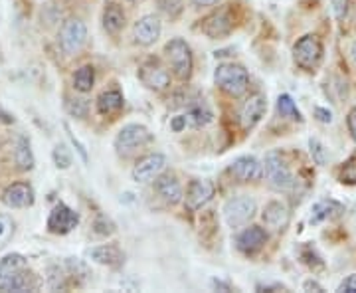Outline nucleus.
Masks as SVG:
<instances>
[{"mask_svg": "<svg viewBox=\"0 0 356 293\" xmlns=\"http://www.w3.org/2000/svg\"><path fill=\"white\" fill-rule=\"evenodd\" d=\"M214 81L220 90L228 93L229 97H242L250 88V74L248 70L234 62H224L214 72Z\"/></svg>", "mask_w": 356, "mask_h": 293, "instance_id": "obj_1", "label": "nucleus"}, {"mask_svg": "<svg viewBox=\"0 0 356 293\" xmlns=\"http://www.w3.org/2000/svg\"><path fill=\"white\" fill-rule=\"evenodd\" d=\"M165 56L168 60V65L172 70V74L178 79H188L192 76V68H194V58H192L191 46L182 38H172L166 42Z\"/></svg>", "mask_w": 356, "mask_h": 293, "instance_id": "obj_3", "label": "nucleus"}, {"mask_svg": "<svg viewBox=\"0 0 356 293\" xmlns=\"http://www.w3.org/2000/svg\"><path fill=\"white\" fill-rule=\"evenodd\" d=\"M341 182L343 184H356V157H350L341 168Z\"/></svg>", "mask_w": 356, "mask_h": 293, "instance_id": "obj_33", "label": "nucleus"}, {"mask_svg": "<svg viewBox=\"0 0 356 293\" xmlns=\"http://www.w3.org/2000/svg\"><path fill=\"white\" fill-rule=\"evenodd\" d=\"M77 224H79V214H77L76 210H72L67 204L60 203L51 208L48 222H46V228H48L50 234L65 236V234H70L72 230H76Z\"/></svg>", "mask_w": 356, "mask_h": 293, "instance_id": "obj_8", "label": "nucleus"}, {"mask_svg": "<svg viewBox=\"0 0 356 293\" xmlns=\"http://www.w3.org/2000/svg\"><path fill=\"white\" fill-rule=\"evenodd\" d=\"M186 125L188 127H206L208 123H212V117L214 113L210 111V107L202 102V100H196L194 103L188 105V111H186Z\"/></svg>", "mask_w": 356, "mask_h": 293, "instance_id": "obj_24", "label": "nucleus"}, {"mask_svg": "<svg viewBox=\"0 0 356 293\" xmlns=\"http://www.w3.org/2000/svg\"><path fill=\"white\" fill-rule=\"evenodd\" d=\"M229 175L240 182H254L264 177V165L252 155H243L229 165Z\"/></svg>", "mask_w": 356, "mask_h": 293, "instance_id": "obj_12", "label": "nucleus"}, {"mask_svg": "<svg viewBox=\"0 0 356 293\" xmlns=\"http://www.w3.org/2000/svg\"><path fill=\"white\" fill-rule=\"evenodd\" d=\"M267 111V100L264 93H255L250 95V100L243 103L242 111H240V123L245 131L254 129Z\"/></svg>", "mask_w": 356, "mask_h": 293, "instance_id": "obj_14", "label": "nucleus"}, {"mask_svg": "<svg viewBox=\"0 0 356 293\" xmlns=\"http://www.w3.org/2000/svg\"><path fill=\"white\" fill-rule=\"evenodd\" d=\"M153 141V133L140 123H129L115 137V151L119 157L127 159L137 155L140 149H145Z\"/></svg>", "mask_w": 356, "mask_h": 293, "instance_id": "obj_2", "label": "nucleus"}, {"mask_svg": "<svg viewBox=\"0 0 356 293\" xmlns=\"http://www.w3.org/2000/svg\"><path fill=\"white\" fill-rule=\"evenodd\" d=\"M89 258L95 264H102V266H107V268H121L123 262H125V254H123V250L117 244L97 246V248L89 250Z\"/></svg>", "mask_w": 356, "mask_h": 293, "instance_id": "obj_20", "label": "nucleus"}, {"mask_svg": "<svg viewBox=\"0 0 356 293\" xmlns=\"http://www.w3.org/2000/svg\"><path fill=\"white\" fill-rule=\"evenodd\" d=\"M161 32H163V24H161V18L154 16V14H147L139 18L135 26H133V38L135 44H139L143 48H149L153 46L156 40L161 38Z\"/></svg>", "mask_w": 356, "mask_h": 293, "instance_id": "obj_10", "label": "nucleus"}, {"mask_svg": "<svg viewBox=\"0 0 356 293\" xmlns=\"http://www.w3.org/2000/svg\"><path fill=\"white\" fill-rule=\"evenodd\" d=\"M166 166V157L163 153H151L145 155L143 159H139L135 166H133V180L135 182H153L159 175H163Z\"/></svg>", "mask_w": 356, "mask_h": 293, "instance_id": "obj_9", "label": "nucleus"}, {"mask_svg": "<svg viewBox=\"0 0 356 293\" xmlns=\"http://www.w3.org/2000/svg\"><path fill=\"white\" fill-rule=\"evenodd\" d=\"M344 212V206L337 200H321L313 208H311V224H321L325 220H332V218L341 216Z\"/></svg>", "mask_w": 356, "mask_h": 293, "instance_id": "obj_23", "label": "nucleus"}, {"mask_svg": "<svg viewBox=\"0 0 356 293\" xmlns=\"http://www.w3.org/2000/svg\"><path fill=\"white\" fill-rule=\"evenodd\" d=\"M95 84V70L91 65H81L74 74V88L79 93H89Z\"/></svg>", "mask_w": 356, "mask_h": 293, "instance_id": "obj_27", "label": "nucleus"}, {"mask_svg": "<svg viewBox=\"0 0 356 293\" xmlns=\"http://www.w3.org/2000/svg\"><path fill=\"white\" fill-rule=\"evenodd\" d=\"M14 161L20 171H32L34 168V153L30 149V141L26 137H20L16 143V151H14Z\"/></svg>", "mask_w": 356, "mask_h": 293, "instance_id": "obj_26", "label": "nucleus"}, {"mask_svg": "<svg viewBox=\"0 0 356 293\" xmlns=\"http://www.w3.org/2000/svg\"><path fill=\"white\" fill-rule=\"evenodd\" d=\"M293 60L305 72L317 70L321 60H323V44L315 34H307L303 38L297 40L293 48Z\"/></svg>", "mask_w": 356, "mask_h": 293, "instance_id": "obj_6", "label": "nucleus"}, {"mask_svg": "<svg viewBox=\"0 0 356 293\" xmlns=\"http://www.w3.org/2000/svg\"><path fill=\"white\" fill-rule=\"evenodd\" d=\"M51 159H54L58 168H70L72 166V153L67 151L65 145H56L51 151Z\"/></svg>", "mask_w": 356, "mask_h": 293, "instance_id": "obj_32", "label": "nucleus"}, {"mask_svg": "<svg viewBox=\"0 0 356 293\" xmlns=\"http://www.w3.org/2000/svg\"><path fill=\"white\" fill-rule=\"evenodd\" d=\"M14 220L8 214H0V250H4L14 236Z\"/></svg>", "mask_w": 356, "mask_h": 293, "instance_id": "obj_29", "label": "nucleus"}, {"mask_svg": "<svg viewBox=\"0 0 356 293\" xmlns=\"http://www.w3.org/2000/svg\"><path fill=\"white\" fill-rule=\"evenodd\" d=\"M277 113L285 119H293V121H303V115L299 111L297 103L293 102L291 95L283 93L277 97Z\"/></svg>", "mask_w": 356, "mask_h": 293, "instance_id": "obj_28", "label": "nucleus"}, {"mask_svg": "<svg viewBox=\"0 0 356 293\" xmlns=\"http://www.w3.org/2000/svg\"><path fill=\"white\" fill-rule=\"evenodd\" d=\"M88 42V26L83 24L79 18H70L65 20L62 28H60V34H58V44L60 48L67 54V56H74L77 52L83 50Z\"/></svg>", "mask_w": 356, "mask_h": 293, "instance_id": "obj_7", "label": "nucleus"}, {"mask_svg": "<svg viewBox=\"0 0 356 293\" xmlns=\"http://www.w3.org/2000/svg\"><path fill=\"white\" fill-rule=\"evenodd\" d=\"M348 2H350V0H331L332 13L337 16V20H344L346 10H348Z\"/></svg>", "mask_w": 356, "mask_h": 293, "instance_id": "obj_35", "label": "nucleus"}, {"mask_svg": "<svg viewBox=\"0 0 356 293\" xmlns=\"http://www.w3.org/2000/svg\"><path fill=\"white\" fill-rule=\"evenodd\" d=\"M154 191H156L161 200H165V203L170 204V206H175V204H178L184 198L182 187H180V182H178V179L172 173H163V175H159V177L154 179Z\"/></svg>", "mask_w": 356, "mask_h": 293, "instance_id": "obj_18", "label": "nucleus"}, {"mask_svg": "<svg viewBox=\"0 0 356 293\" xmlns=\"http://www.w3.org/2000/svg\"><path fill=\"white\" fill-rule=\"evenodd\" d=\"M28 268V262L22 254H8L0 260V292L6 283H10L14 278L24 274Z\"/></svg>", "mask_w": 356, "mask_h": 293, "instance_id": "obj_21", "label": "nucleus"}, {"mask_svg": "<svg viewBox=\"0 0 356 293\" xmlns=\"http://www.w3.org/2000/svg\"><path fill=\"white\" fill-rule=\"evenodd\" d=\"M257 290H259V292H287V287L281 285V283H273V285H257Z\"/></svg>", "mask_w": 356, "mask_h": 293, "instance_id": "obj_43", "label": "nucleus"}, {"mask_svg": "<svg viewBox=\"0 0 356 293\" xmlns=\"http://www.w3.org/2000/svg\"><path fill=\"white\" fill-rule=\"evenodd\" d=\"M214 192H216V187H214L212 180H192L191 184H188V189H186V196H184L186 198V206L191 210H198V208H202V206H206L212 200Z\"/></svg>", "mask_w": 356, "mask_h": 293, "instance_id": "obj_15", "label": "nucleus"}, {"mask_svg": "<svg viewBox=\"0 0 356 293\" xmlns=\"http://www.w3.org/2000/svg\"><path fill=\"white\" fill-rule=\"evenodd\" d=\"M261 218H264V222H266V226L269 230H273V232H285L287 226H289V222H291V212H289V208H287L285 203L271 200L264 208Z\"/></svg>", "mask_w": 356, "mask_h": 293, "instance_id": "obj_17", "label": "nucleus"}, {"mask_svg": "<svg viewBox=\"0 0 356 293\" xmlns=\"http://www.w3.org/2000/svg\"><path fill=\"white\" fill-rule=\"evenodd\" d=\"M125 105V100H123V93L117 90L111 91H103L102 95L97 97V111L105 117L109 115H117Z\"/></svg>", "mask_w": 356, "mask_h": 293, "instance_id": "obj_25", "label": "nucleus"}, {"mask_svg": "<svg viewBox=\"0 0 356 293\" xmlns=\"http://www.w3.org/2000/svg\"><path fill=\"white\" fill-rule=\"evenodd\" d=\"M315 117L321 123H332V113L325 107H315Z\"/></svg>", "mask_w": 356, "mask_h": 293, "instance_id": "obj_40", "label": "nucleus"}, {"mask_svg": "<svg viewBox=\"0 0 356 293\" xmlns=\"http://www.w3.org/2000/svg\"><path fill=\"white\" fill-rule=\"evenodd\" d=\"M129 2H137V0H129Z\"/></svg>", "mask_w": 356, "mask_h": 293, "instance_id": "obj_47", "label": "nucleus"}, {"mask_svg": "<svg viewBox=\"0 0 356 293\" xmlns=\"http://www.w3.org/2000/svg\"><path fill=\"white\" fill-rule=\"evenodd\" d=\"M309 149H311V157H313V161H315L317 165H327V161H329V151H327V147H325L321 141L309 139Z\"/></svg>", "mask_w": 356, "mask_h": 293, "instance_id": "obj_31", "label": "nucleus"}, {"mask_svg": "<svg viewBox=\"0 0 356 293\" xmlns=\"http://www.w3.org/2000/svg\"><path fill=\"white\" fill-rule=\"evenodd\" d=\"M95 234H99V236H109V234H113L115 226L109 222V220H105V218H99L97 222H95Z\"/></svg>", "mask_w": 356, "mask_h": 293, "instance_id": "obj_37", "label": "nucleus"}, {"mask_svg": "<svg viewBox=\"0 0 356 293\" xmlns=\"http://www.w3.org/2000/svg\"><path fill=\"white\" fill-rule=\"evenodd\" d=\"M267 242V232L261 226H250L245 228L238 236L236 240V246L238 250L242 252L243 255H255L257 252H261V248L266 246Z\"/></svg>", "mask_w": 356, "mask_h": 293, "instance_id": "obj_19", "label": "nucleus"}, {"mask_svg": "<svg viewBox=\"0 0 356 293\" xmlns=\"http://www.w3.org/2000/svg\"><path fill=\"white\" fill-rule=\"evenodd\" d=\"M339 293H356V274H350L346 280L341 281V285L337 287Z\"/></svg>", "mask_w": 356, "mask_h": 293, "instance_id": "obj_36", "label": "nucleus"}, {"mask_svg": "<svg viewBox=\"0 0 356 293\" xmlns=\"http://www.w3.org/2000/svg\"><path fill=\"white\" fill-rule=\"evenodd\" d=\"M264 173H266L271 189H275V191H289L295 187V177H293L291 168L280 151H269L266 155Z\"/></svg>", "mask_w": 356, "mask_h": 293, "instance_id": "obj_4", "label": "nucleus"}, {"mask_svg": "<svg viewBox=\"0 0 356 293\" xmlns=\"http://www.w3.org/2000/svg\"><path fill=\"white\" fill-rule=\"evenodd\" d=\"M139 79L145 88L153 91H165L170 88V74L156 60H149L140 65Z\"/></svg>", "mask_w": 356, "mask_h": 293, "instance_id": "obj_11", "label": "nucleus"}, {"mask_svg": "<svg viewBox=\"0 0 356 293\" xmlns=\"http://www.w3.org/2000/svg\"><path fill=\"white\" fill-rule=\"evenodd\" d=\"M88 102L86 100H79V97H65V111L70 115H74L77 119H83L88 117Z\"/></svg>", "mask_w": 356, "mask_h": 293, "instance_id": "obj_30", "label": "nucleus"}, {"mask_svg": "<svg viewBox=\"0 0 356 293\" xmlns=\"http://www.w3.org/2000/svg\"><path fill=\"white\" fill-rule=\"evenodd\" d=\"M212 287H214V290H220V292H232V285L222 280H212Z\"/></svg>", "mask_w": 356, "mask_h": 293, "instance_id": "obj_44", "label": "nucleus"}, {"mask_svg": "<svg viewBox=\"0 0 356 293\" xmlns=\"http://www.w3.org/2000/svg\"><path fill=\"white\" fill-rule=\"evenodd\" d=\"M103 30L111 36H117L123 28H125V13L123 6H119L117 2L109 0L103 8Z\"/></svg>", "mask_w": 356, "mask_h": 293, "instance_id": "obj_22", "label": "nucleus"}, {"mask_svg": "<svg viewBox=\"0 0 356 293\" xmlns=\"http://www.w3.org/2000/svg\"><path fill=\"white\" fill-rule=\"evenodd\" d=\"M178 4H182V0H159L161 10L168 14L170 18H175V16H177V14L172 13V6H178Z\"/></svg>", "mask_w": 356, "mask_h": 293, "instance_id": "obj_39", "label": "nucleus"}, {"mask_svg": "<svg viewBox=\"0 0 356 293\" xmlns=\"http://www.w3.org/2000/svg\"><path fill=\"white\" fill-rule=\"evenodd\" d=\"M196 6H214V4H218L220 0H192Z\"/></svg>", "mask_w": 356, "mask_h": 293, "instance_id": "obj_45", "label": "nucleus"}, {"mask_svg": "<svg viewBox=\"0 0 356 293\" xmlns=\"http://www.w3.org/2000/svg\"><path fill=\"white\" fill-rule=\"evenodd\" d=\"M200 28H202V32L208 38H224L234 30V18H232L229 10L224 8V10H218V13L206 16Z\"/></svg>", "mask_w": 356, "mask_h": 293, "instance_id": "obj_13", "label": "nucleus"}, {"mask_svg": "<svg viewBox=\"0 0 356 293\" xmlns=\"http://www.w3.org/2000/svg\"><path fill=\"white\" fill-rule=\"evenodd\" d=\"M64 129H65V133H67V137H70V141H72V145L76 147V151L79 153V157L83 159V163H88L89 157H88V151H86V145H83V143H81V141L77 139L76 135L72 133V129H70V125H67V123H64Z\"/></svg>", "mask_w": 356, "mask_h": 293, "instance_id": "obj_34", "label": "nucleus"}, {"mask_svg": "<svg viewBox=\"0 0 356 293\" xmlns=\"http://www.w3.org/2000/svg\"><path fill=\"white\" fill-rule=\"evenodd\" d=\"M346 127H348V133H350L353 141L356 143V107H353L346 115Z\"/></svg>", "mask_w": 356, "mask_h": 293, "instance_id": "obj_38", "label": "nucleus"}, {"mask_svg": "<svg viewBox=\"0 0 356 293\" xmlns=\"http://www.w3.org/2000/svg\"><path fill=\"white\" fill-rule=\"evenodd\" d=\"M224 212V220L229 228H242L245 224H250V220L255 216L257 212V203L252 196L242 194V196H234L222 208Z\"/></svg>", "mask_w": 356, "mask_h": 293, "instance_id": "obj_5", "label": "nucleus"}, {"mask_svg": "<svg viewBox=\"0 0 356 293\" xmlns=\"http://www.w3.org/2000/svg\"><path fill=\"white\" fill-rule=\"evenodd\" d=\"M36 200L32 184L28 182H14L2 192V203L8 208H30Z\"/></svg>", "mask_w": 356, "mask_h": 293, "instance_id": "obj_16", "label": "nucleus"}, {"mask_svg": "<svg viewBox=\"0 0 356 293\" xmlns=\"http://www.w3.org/2000/svg\"><path fill=\"white\" fill-rule=\"evenodd\" d=\"M303 290H305V292H325L323 285H321L317 280H307L305 283H303Z\"/></svg>", "mask_w": 356, "mask_h": 293, "instance_id": "obj_42", "label": "nucleus"}, {"mask_svg": "<svg viewBox=\"0 0 356 293\" xmlns=\"http://www.w3.org/2000/svg\"><path fill=\"white\" fill-rule=\"evenodd\" d=\"M184 127H188V125H186V117H184V115H182V117H175V119H172V121H170V129H172V131H182V129Z\"/></svg>", "mask_w": 356, "mask_h": 293, "instance_id": "obj_41", "label": "nucleus"}, {"mask_svg": "<svg viewBox=\"0 0 356 293\" xmlns=\"http://www.w3.org/2000/svg\"><path fill=\"white\" fill-rule=\"evenodd\" d=\"M350 58H353V62L356 64V42H353V46H350Z\"/></svg>", "mask_w": 356, "mask_h": 293, "instance_id": "obj_46", "label": "nucleus"}]
</instances>
